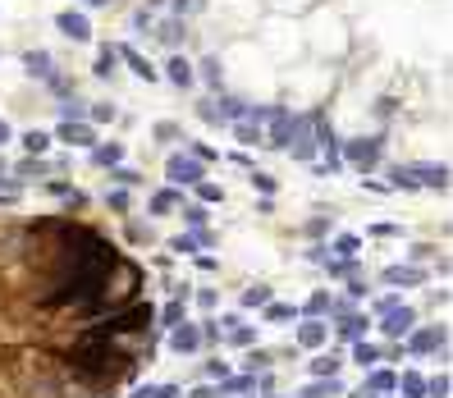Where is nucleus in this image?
<instances>
[{
    "label": "nucleus",
    "instance_id": "f257e3e1",
    "mask_svg": "<svg viewBox=\"0 0 453 398\" xmlns=\"http://www.w3.org/2000/svg\"><path fill=\"white\" fill-rule=\"evenodd\" d=\"M398 188H412V183H431V188H444L449 183V169L444 165H398L394 169Z\"/></svg>",
    "mask_w": 453,
    "mask_h": 398
},
{
    "label": "nucleus",
    "instance_id": "f03ea898",
    "mask_svg": "<svg viewBox=\"0 0 453 398\" xmlns=\"http://www.w3.org/2000/svg\"><path fill=\"white\" fill-rule=\"evenodd\" d=\"M170 179H174V183H197L201 165L192 160V156H174V160H170Z\"/></svg>",
    "mask_w": 453,
    "mask_h": 398
},
{
    "label": "nucleus",
    "instance_id": "7ed1b4c3",
    "mask_svg": "<svg viewBox=\"0 0 453 398\" xmlns=\"http://www.w3.org/2000/svg\"><path fill=\"white\" fill-rule=\"evenodd\" d=\"M288 133H293V119H288V110H275L270 115V147H284Z\"/></svg>",
    "mask_w": 453,
    "mask_h": 398
},
{
    "label": "nucleus",
    "instance_id": "20e7f679",
    "mask_svg": "<svg viewBox=\"0 0 453 398\" xmlns=\"http://www.w3.org/2000/svg\"><path fill=\"white\" fill-rule=\"evenodd\" d=\"M60 33L65 37H74V42H83V37H88V19H83V14H60Z\"/></svg>",
    "mask_w": 453,
    "mask_h": 398
},
{
    "label": "nucleus",
    "instance_id": "39448f33",
    "mask_svg": "<svg viewBox=\"0 0 453 398\" xmlns=\"http://www.w3.org/2000/svg\"><path fill=\"white\" fill-rule=\"evenodd\" d=\"M376 156H380V142H353L348 147V160H353V165H376Z\"/></svg>",
    "mask_w": 453,
    "mask_h": 398
},
{
    "label": "nucleus",
    "instance_id": "423d86ee",
    "mask_svg": "<svg viewBox=\"0 0 453 398\" xmlns=\"http://www.w3.org/2000/svg\"><path fill=\"white\" fill-rule=\"evenodd\" d=\"M60 138L83 147V142H92V128H88V124H65V128H60Z\"/></svg>",
    "mask_w": 453,
    "mask_h": 398
},
{
    "label": "nucleus",
    "instance_id": "0eeeda50",
    "mask_svg": "<svg viewBox=\"0 0 453 398\" xmlns=\"http://www.w3.org/2000/svg\"><path fill=\"white\" fill-rule=\"evenodd\" d=\"M170 78H174V83H179V88H188V83H192V69H188V60H170Z\"/></svg>",
    "mask_w": 453,
    "mask_h": 398
},
{
    "label": "nucleus",
    "instance_id": "6e6552de",
    "mask_svg": "<svg viewBox=\"0 0 453 398\" xmlns=\"http://www.w3.org/2000/svg\"><path fill=\"white\" fill-rule=\"evenodd\" d=\"M120 56H124V60H129V65H133V74H138V78H147V83H151V78H156V69L147 65L142 56H133V51H120Z\"/></svg>",
    "mask_w": 453,
    "mask_h": 398
},
{
    "label": "nucleus",
    "instance_id": "1a4fd4ad",
    "mask_svg": "<svg viewBox=\"0 0 453 398\" xmlns=\"http://www.w3.org/2000/svg\"><path fill=\"white\" fill-rule=\"evenodd\" d=\"M23 65H28V69H33V74H51V56H46V51H33V56H28V60H23Z\"/></svg>",
    "mask_w": 453,
    "mask_h": 398
},
{
    "label": "nucleus",
    "instance_id": "9d476101",
    "mask_svg": "<svg viewBox=\"0 0 453 398\" xmlns=\"http://www.w3.org/2000/svg\"><path fill=\"white\" fill-rule=\"evenodd\" d=\"M115 60H120V51H110V46H101V60H97V74H110Z\"/></svg>",
    "mask_w": 453,
    "mask_h": 398
},
{
    "label": "nucleus",
    "instance_id": "9b49d317",
    "mask_svg": "<svg viewBox=\"0 0 453 398\" xmlns=\"http://www.w3.org/2000/svg\"><path fill=\"white\" fill-rule=\"evenodd\" d=\"M23 142H28V151H46V142H51V138H46V133H28V138H23Z\"/></svg>",
    "mask_w": 453,
    "mask_h": 398
},
{
    "label": "nucleus",
    "instance_id": "f8f14e48",
    "mask_svg": "<svg viewBox=\"0 0 453 398\" xmlns=\"http://www.w3.org/2000/svg\"><path fill=\"white\" fill-rule=\"evenodd\" d=\"M97 160H101V165H115V160H120V147H101V151H97Z\"/></svg>",
    "mask_w": 453,
    "mask_h": 398
},
{
    "label": "nucleus",
    "instance_id": "ddd939ff",
    "mask_svg": "<svg viewBox=\"0 0 453 398\" xmlns=\"http://www.w3.org/2000/svg\"><path fill=\"white\" fill-rule=\"evenodd\" d=\"M389 284H412V279H417V270H389Z\"/></svg>",
    "mask_w": 453,
    "mask_h": 398
},
{
    "label": "nucleus",
    "instance_id": "4468645a",
    "mask_svg": "<svg viewBox=\"0 0 453 398\" xmlns=\"http://www.w3.org/2000/svg\"><path fill=\"white\" fill-rule=\"evenodd\" d=\"M201 74H206V83H220V60H206V65H201Z\"/></svg>",
    "mask_w": 453,
    "mask_h": 398
},
{
    "label": "nucleus",
    "instance_id": "2eb2a0df",
    "mask_svg": "<svg viewBox=\"0 0 453 398\" xmlns=\"http://www.w3.org/2000/svg\"><path fill=\"white\" fill-rule=\"evenodd\" d=\"M151 206H156V210H170V206H174V192H156Z\"/></svg>",
    "mask_w": 453,
    "mask_h": 398
},
{
    "label": "nucleus",
    "instance_id": "dca6fc26",
    "mask_svg": "<svg viewBox=\"0 0 453 398\" xmlns=\"http://www.w3.org/2000/svg\"><path fill=\"white\" fill-rule=\"evenodd\" d=\"M0 142H10V124L0 119Z\"/></svg>",
    "mask_w": 453,
    "mask_h": 398
},
{
    "label": "nucleus",
    "instance_id": "f3484780",
    "mask_svg": "<svg viewBox=\"0 0 453 398\" xmlns=\"http://www.w3.org/2000/svg\"><path fill=\"white\" fill-rule=\"evenodd\" d=\"M188 5H192V0H174V10H179V14H183V10H188Z\"/></svg>",
    "mask_w": 453,
    "mask_h": 398
},
{
    "label": "nucleus",
    "instance_id": "a211bd4d",
    "mask_svg": "<svg viewBox=\"0 0 453 398\" xmlns=\"http://www.w3.org/2000/svg\"><path fill=\"white\" fill-rule=\"evenodd\" d=\"M88 5H110V0H88Z\"/></svg>",
    "mask_w": 453,
    "mask_h": 398
}]
</instances>
